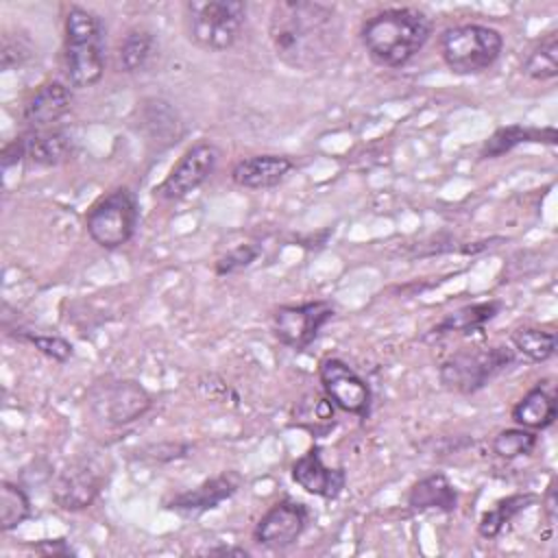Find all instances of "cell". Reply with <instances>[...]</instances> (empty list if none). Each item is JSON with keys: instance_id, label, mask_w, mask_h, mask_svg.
<instances>
[{"instance_id": "obj_11", "label": "cell", "mask_w": 558, "mask_h": 558, "mask_svg": "<svg viewBox=\"0 0 558 558\" xmlns=\"http://www.w3.org/2000/svg\"><path fill=\"white\" fill-rule=\"evenodd\" d=\"M218 157L220 150L216 148V144L207 140L196 142L192 148L185 150V155L170 170V174L155 187V194L166 201L185 198L209 179V174L216 170Z\"/></svg>"}, {"instance_id": "obj_21", "label": "cell", "mask_w": 558, "mask_h": 558, "mask_svg": "<svg viewBox=\"0 0 558 558\" xmlns=\"http://www.w3.org/2000/svg\"><path fill=\"white\" fill-rule=\"evenodd\" d=\"M140 129L148 135L150 142H163L170 146L181 137V120L170 102L161 98H148L142 102Z\"/></svg>"}, {"instance_id": "obj_31", "label": "cell", "mask_w": 558, "mask_h": 558, "mask_svg": "<svg viewBox=\"0 0 558 558\" xmlns=\"http://www.w3.org/2000/svg\"><path fill=\"white\" fill-rule=\"evenodd\" d=\"M17 331V329H15ZM15 338L33 344L39 353H44L46 357L54 360V362H68L72 357L74 347L61 338V336H52V333H37V331H28V329H20L15 333Z\"/></svg>"}, {"instance_id": "obj_12", "label": "cell", "mask_w": 558, "mask_h": 558, "mask_svg": "<svg viewBox=\"0 0 558 558\" xmlns=\"http://www.w3.org/2000/svg\"><path fill=\"white\" fill-rule=\"evenodd\" d=\"M307 506L294 499H281L272 504L253 530L257 545L266 549H286L299 541L307 525Z\"/></svg>"}, {"instance_id": "obj_26", "label": "cell", "mask_w": 558, "mask_h": 558, "mask_svg": "<svg viewBox=\"0 0 558 558\" xmlns=\"http://www.w3.org/2000/svg\"><path fill=\"white\" fill-rule=\"evenodd\" d=\"M155 54V37L150 31L144 28H133L126 33L124 41L120 44L118 52V63L122 72H140L148 65V61Z\"/></svg>"}, {"instance_id": "obj_25", "label": "cell", "mask_w": 558, "mask_h": 558, "mask_svg": "<svg viewBox=\"0 0 558 558\" xmlns=\"http://www.w3.org/2000/svg\"><path fill=\"white\" fill-rule=\"evenodd\" d=\"M536 497L532 493H517V495H510L506 499H499L495 504V508L486 510L477 523V532L484 536V538H495L501 534V530L521 512L525 510Z\"/></svg>"}, {"instance_id": "obj_34", "label": "cell", "mask_w": 558, "mask_h": 558, "mask_svg": "<svg viewBox=\"0 0 558 558\" xmlns=\"http://www.w3.org/2000/svg\"><path fill=\"white\" fill-rule=\"evenodd\" d=\"M35 551L41 556H74L76 551L68 545V541L63 538H54V541H39L35 545Z\"/></svg>"}, {"instance_id": "obj_8", "label": "cell", "mask_w": 558, "mask_h": 558, "mask_svg": "<svg viewBox=\"0 0 558 558\" xmlns=\"http://www.w3.org/2000/svg\"><path fill=\"white\" fill-rule=\"evenodd\" d=\"M89 405L105 423L129 425L150 410L153 399L140 381L116 379L96 386L89 395Z\"/></svg>"}, {"instance_id": "obj_36", "label": "cell", "mask_w": 558, "mask_h": 558, "mask_svg": "<svg viewBox=\"0 0 558 558\" xmlns=\"http://www.w3.org/2000/svg\"><path fill=\"white\" fill-rule=\"evenodd\" d=\"M205 554H209V556H238V558L248 556V551L244 547H214V549H207Z\"/></svg>"}, {"instance_id": "obj_22", "label": "cell", "mask_w": 558, "mask_h": 558, "mask_svg": "<svg viewBox=\"0 0 558 558\" xmlns=\"http://www.w3.org/2000/svg\"><path fill=\"white\" fill-rule=\"evenodd\" d=\"M527 142H545V144H556V129H534V126H523V124H510L504 129H497L482 146L480 157L482 159H495L501 157L504 153L512 150L519 144Z\"/></svg>"}, {"instance_id": "obj_16", "label": "cell", "mask_w": 558, "mask_h": 558, "mask_svg": "<svg viewBox=\"0 0 558 558\" xmlns=\"http://www.w3.org/2000/svg\"><path fill=\"white\" fill-rule=\"evenodd\" d=\"M240 486V477L235 473H220L211 480H205L192 490L174 495L166 506L181 514H198L211 508H218L225 499L233 497Z\"/></svg>"}, {"instance_id": "obj_9", "label": "cell", "mask_w": 558, "mask_h": 558, "mask_svg": "<svg viewBox=\"0 0 558 558\" xmlns=\"http://www.w3.org/2000/svg\"><path fill=\"white\" fill-rule=\"evenodd\" d=\"M333 314L336 310L329 301L281 305L272 314L275 338L294 351H303L316 340L318 331L333 318Z\"/></svg>"}, {"instance_id": "obj_10", "label": "cell", "mask_w": 558, "mask_h": 558, "mask_svg": "<svg viewBox=\"0 0 558 558\" xmlns=\"http://www.w3.org/2000/svg\"><path fill=\"white\" fill-rule=\"evenodd\" d=\"M318 379L336 408L360 418H368L373 403L371 386L347 362L338 357L323 360L318 366Z\"/></svg>"}, {"instance_id": "obj_7", "label": "cell", "mask_w": 558, "mask_h": 558, "mask_svg": "<svg viewBox=\"0 0 558 558\" xmlns=\"http://www.w3.org/2000/svg\"><path fill=\"white\" fill-rule=\"evenodd\" d=\"M137 227V201L129 187H116L102 196L87 214L85 229L102 248H120Z\"/></svg>"}, {"instance_id": "obj_5", "label": "cell", "mask_w": 558, "mask_h": 558, "mask_svg": "<svg viewBox=\"0 0 558 558\" xmlns=\"http://www.w3.org/2000/svg\"><path fill=\"white\" fill-rule=\"evenodd\" d=\"M246 4L240 0H192L185 4L190 39L209 52L231 48L244 26Z\"/></svg>"}, {"instance_id": "obj_3", "label": "cell", "mask_w": 558, "mask_h": 558, "mask_svg": "<svg viewBox=\"0 0 558 558\" xmlns=\"http://www.w3.org/2000/svg\"><path fill=\"white\" fill-rule=\"evenodd\" d=\"M105 72V35L96 13L70 7L65 15V76L72 87H92Z\"/></svg>"}, {"instance_id": "obj_6", "label": "cell", "mask_w": 558, "mask_h": 558, "mask_svg": "<svg viewBox=\"0 0 558 558\" xmlns=\"http://www.w3.org/2000/svg\"><path fill=\"white\" fill-rule=\"evenodd\" d=\"M512 364H514V349L506 344H495L486 349L482 347L460 349L440 364L438 377L447 390H453L460 395H473L482 390L488 381H493L497 375H501L506 368H510Z\"/></svg>"}, {"instance_id": "obj_4", "label": "cell", "mask_w": 558, "mask_h": 558, "mask_svg": "<svg viewBox=\"0 0 558 558\" xmlns=\"http://www.w3.org/2000/svg\"><path fill=\"white\" fill-rule=\"evenodd\" d=\"M438 46L453 74L471 76L495 65L504 50V37L497 28L484 24H460L445 28Z\"/></svg>"}, {"instance_id": "obj_28", "label": "cell", "mask_w": 558, "mask_h": 558, "mask_svg": "<svg viewBox=\"0 0 558 558\" xmlns=\"http://www.w3.org/2000/svg\"><path fill=\"white\" fill-rule=\"evenodd\" d=\"M523 74L532 81H551L558 76V33H549L527 54L521 65Z\"/></svg>"}, {"instance_id": "obj_32", "label": "cell", "mask_w": 558, "mask_h": 558, "mask_svg": "<svg viewBox=\"0 0 558 558\" xmlns=\"http://www.w3.org/2000/svg\"><path fill=\"white\" fill-rule=\"evenodd\" d=\"M257 257H259V248H257V246H253V244H240V246L227 251L222 257H218L214 270H216V275H220V277L233 275V272H238V270H242V268H248Z\"/></svg>"}, {"instance_id": "obj_35", "label": "cell", "mask_w": 558, "mask_h": 558, "mask_svg": "<svg viewBox=\"0 0 558 558\" xmlns=\"http://www.w3.org/2000/svg\"><path fill=\"white\" fill-rule=\"evenodd\" d=\"M26 157V148H24V140L15 137L9 144H4L2 148V168L7 170L13 163H20Z\"/></svg>"}, {"instance_id": "obj_33", "label": "cell", "mask_w": 558, "mask_h": 558, "mask_svg": "<svg viewBox=\"0 0 558 558\" xmlns=\"http://www.w3.org/2000/svg\"><path fill=\"white\" fill-rule=\"evenodd\" d=\"M190 445H181V442H161V445H153L144 451V456L157 460V462H168V460H177L187 456Z\"/></svg>"}, {"instance_id": "obj_14", "label": "cell", "mask_w": 558, "mask_h": 558, "mask_svg": "<svg viewBox=\"0 0 558 558\" xmlns=\"http://www.w3.org/2000/svg\"><path fill=\"white\" fill-rule=\"evenodd\" d=\"M292 480L310 495L323 499H336L347 482L342 466H327L320 456V447H312L292 464Z\"/></svg>"}, {"instance_id": "obj_30", "label": "cell", "mask_w": 558, "mask_h": 558, "mask_svg": "<svg viewBox=\"0 0 558 558\" xmlns=\"http://www.w3.org/2000/svg\"><path fill=\"white\" fill-rule=\"evenodd\" d=\"M538 442V436L534 429H525V427H510V429H501L490 447L493 451L504 458V460H514L521 456H530L534 451Z\"/></svg>"}, {"instance_id": "obj_27", "label": "cell", "mask_w": 558, "mask_h": 558, "mask_svg": "<svg viewBox=\"0 0 558 558\" xmlns=\"http://www.w3.org/2000/svg\"><path fill=\"white\" fill-rule=\"evenodd\" d=\"M512 344L527 362L541 364L556 353V333L541 327H521L512 333Z\"/></svg>"}, {"instance_id": "obj_19", "label": "cell", "mask_w": 558, "mask_h": 558, "mask_svg": "<svg viewBox=\"0 0 558 558\" xmlns=\"http://www.w3.org/2000/svg\"><path fill=\"white\" fill-rule=\"evenodd\" d=\"M556 414H558L556 395L541 381H538V386L527 390L523 395V399L512 408V421L519 427L534 429V432L547 429L549 425H554Z\"/></svg>"}, {"instance_id": "obj_15", "label": "cell", "mask_w": 558, "mask_h": 558, "mask_svg": "<svg viewBox=\"0 0 558 558\" xmlns=\"http://www.w3.org/2000/svg\"><path fill=\"white\" fill-rule=\"evenodd\" d=\"M72 107V92L61 81L44 83L24 105V122L31 131L52 129Z\"/></svg>"}, {"instance_id": "obj_20", "label": "cell", "mask_w": 558, "mask_h": 558, "mask_svg": "<svg viewBox=\"0 0 558 558\" xmlns=\"http://www.w3.org/2000/svg\"><path fill=\"white\" fill-rule=\"evenodd\" d=\"M408 506L412 510L425 512H453L458 508V490L442 473H432L418 480L408 493Z\"/></svg>"}, {"instance_id": "obj_29", "label": "cell", "mask_w": 558, "mask_h": 558, "mask_svg": "<svg viewBox=\"0 0 558 558\" xmlns=\"http://www.w3.org/2000/svg\"><path fill=\"white\" fill-rule=\"evenodd\" d=\"M31 517V499L20 484H0V530L11 532Z\"/></svg>"}, {"instance_id": "obj_13", "label": "cell", "mask_w": 558, "mask_h": 558, "mask_svg": "<svg viewBox=\"0 0 558 558\" xmlns=\"http://www.w3.org/2000/svg\"><path fill=\"white\" fill-rule=\"evenodd\" d=\"M102 488V473L96 464L78 460L65 466L52 482V499L63 510L89 508Z\"/></svg>"}, {"instance_id": "obj_1", "label": "cell", "mask_w": 558, "mask_h": 558, "mask_svg": "<svg viewBox=\"0 0 558 558\" xmlns=\"http://www.w3.org/2000/svg\"><path fill=\"white\" fill-rule=\"evenodd\" d=\"M268 35L283 63L292 68H312L331 48L336 35V11L323 2H275Z\"/></svg>"}, {"instance_id": "obj_17", "label": "cell", "mask_w": 558, "mask_h": 558, "mask_svg": "<svg viewBox=\"0 0 558 558\" xmlns=\"http://www.w3.org/2000/svg\"><path fill=\"white\" fill-rule=\"evenodd\" d=\"M294 168L290 157L283 155H253L240 159L231 170V181L248 190H266L279 185Z\"/></svg>"}, {"instance_id": "obj_24", "label": "cell", "mask_w": 558, "mask_h": 558, "mask_svg": "<svg viewBox=\"0 0 558 558\" xmlns=\"http://www.w3.org/2000/svg\"><path fill=\"white\" fill-rule=\"evenodd\" d=\"M294 421L299 427L312 432L314 436L327 434L336 425V412L329 397L320 395H305L299 405L294 408Z\"/></svg>"}, {"instance_id": "obj_18", "label": "cell", "mask_w": 558, "mask_h": 558, "mask_svg": "<svg viewBox=\"0 0 558 558\" xmlns=\"http://www.w3.org/2000/svg\"><path fill=\"white\" fill-rule=\"evenodd\" d=\"M26 157L37 166H59L74 153V140L63 129H41L22 135Z\"/></svg>"}, {"instance_id": "obj_23", "label": "cell", "mask_w": 558, "mask_h": 558, "mask_svg": "<svg viewBox=\"0 0 558 558\" xmlns=\"http://www.w3.org/2000/svg\"><path fill=\"white\" fill-rule=\"evenodd\" d=\"M501 310L499 301H482V303H471L464 305L456 312H449L434 329V336L440 333H451V331H460V333H471L475 329H482L488 320H493Z\"/></svg>"}, {"instance_id": "obj_2", "label": "cell", "mask_w": 558, "mask_h": 558, "mask_svg": "<svg viewBox=\"0 0 558 558\" xmlns=\"http://www.w3.org/2000/svg\"><path fill=\"white\" fill-rule=\"evenodd\" d=\"M429 35L432 20L412 7L384 9L368 17L360 31L366 54L384 68L405 65L427 44Z\"/></svg>"}, {"instance_id": "obj_37", "label": "cell", "mask_w": 558, "mask_h": 558, "mask_svg": "<svg viewBox=\"0 0 558 558\" xmlns=\"http://www.w3.org/2000/svg\"><path fill=\"white\" fill-rule=\"evenodd\" d=\"M545 510H547V517L549 521H554V510H556V488H554V482L549 484V490H547V499H545Z\"/></svg>"}]
</instances>
